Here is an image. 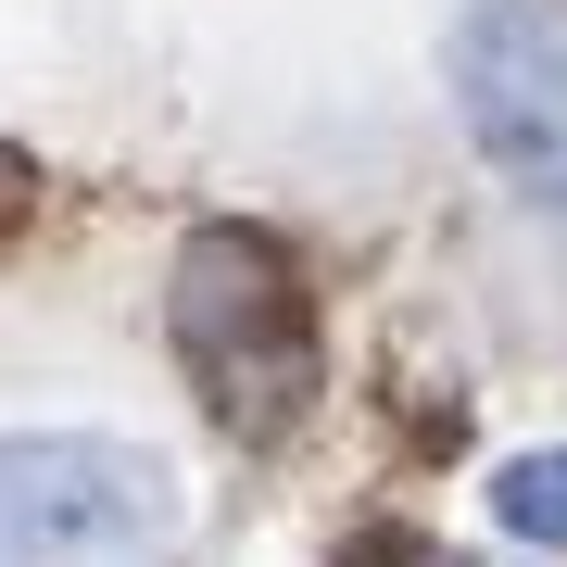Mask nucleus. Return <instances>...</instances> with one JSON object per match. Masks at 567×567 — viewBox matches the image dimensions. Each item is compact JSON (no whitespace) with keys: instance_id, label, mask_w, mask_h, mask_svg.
<instances>
[{"instance_id":"1","label":"nucleus","mask_w":567,"mask_h":567,"mask_svg":"<svg viewBox=\"0 0 567 567\" xmlns=\"http://www.w3.org/2000/svg\"><path fill=\"white\" fill-rule=\"evenodd\" d=\"M177 341L203 404L240 442H278L316 404V328H303V278L265 227H189L177 252Z\"/></svg>"},{"instance_id":"2","label":"nucleus","mask_w":567,"mask_h":567,"mask_svg":"<svg viewBox=\"0 0 567 567\" xmlns=\"http://www.w3.org/2000/svg\"><path fill=\"white\" fill-rule=\"evenodd\" d=\"M164 555H177V480L140 442H89V429L0 442V567H164Z\"/></svg>"},{"instance_id":"3","label":"nucleus","mask_w":567,"mask_h":567,"mask_svg":"<svg viewBox=\"0 0 567 567\" xmlns=\"http://www.w3.org/2000/svg\"><path fill=\"white\" fill-rule=\"evenodd\" d=\"M442 76H454L466 152L517 203L567 215V0H466Z\"/></svg>"},{"instance_id":"4","label":"nucleus","mask_w":567,"mask_h":567,"mask_svg":"<svg viewBox=\"0 0 567 567\" xmlns=\"http://www.w3.org/2000/svg\"><path fill=\"white\" fill-rule=\"evenodd\" d=\"M492 517L517 543H567V454H505L492 466Z\"/></svg>"},{"instance_id":"5","label":"nucleus","mask_w":567,"mask_h":567,"mask_svg":"<svg viewBox=\"0 0 567 567\" xmlns=\"http://www.w3.org/2000/svg\"><path fill=\"white\" fill-rule=\"evenodd\" d=\"M353 567H442V555H416V543H404V555H391V543H379V555H353Z\"/></svg>"}]
</instances>
